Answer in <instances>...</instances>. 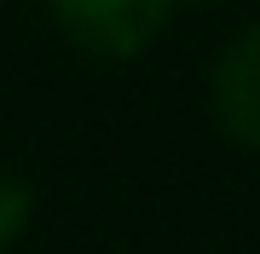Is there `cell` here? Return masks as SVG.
Listing matches in <instances>:
<instances>
[{"label":"cell","instance_id":"obj_1","mask_svg":"<svg viewBox=\"0 0 260 254\" xmlns=\"http://www.w3.org/2000/svg\"><path fill=\"white\" fill-rule=\"evenodd\" d=\"M179 0H47V18L87 58H139L168 29Z\"/></svg>","mask_w":260,"mask_h":254},{"label":"cell","instance_id":"obj_2","mask_svg":"<svg viewBox=\"0 0 260 254\" xmlns=\"http://www.w3.org/2000/svg\"><path fill=\"white\" fill-rule=\"evenodd\" d=\"M208 116L237 151H260V18L243 23L208 64Z\"/></svg>","mask_w":260,"mask_h":254},{"label":"cell","instance_id":"obj_3","mask_svg":"<svg viewBox=\"0 0 260 254\" xmlns=\"http://www.w3.org/2000/svg\"><path fill=\"white\" fill-rule=\"evenodd\" d=\"M29 226H35V185L0 162V254L18 248Z\"/></svg>","mask_w":260,"mask_h":254}]
</instances>
